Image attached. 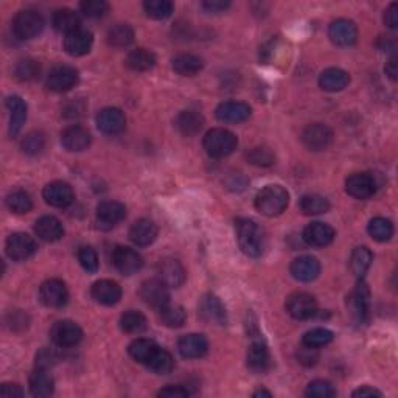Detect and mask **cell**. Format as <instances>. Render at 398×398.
Masks as SVG:
<instances>
[{
  "mask_svg": "<svg viewBox=\"0 0 398 398\" xmlns=\"http://www.w3.org/2000/svg\"><path fill=\"white\" fill-rule=\"evenodd\" d=\"M290 204V193L282 185H266L255 198V207L261 215L279 216L282 215Z\"/></svg>",
  "mask_w": 398,
  "mask_h": 398,
  "instance_id": "obj_2",
  "label": "cell"
},
{
  "mask_svg": "<svg viewBox=\"0 0 398 398\" xmlns=\"http://www.w3.org/2000/svg\"><path fill=\"white\" fill-rule=\"evenodd\" d=\"M253 114L249 104L243 102H226L216 108V119L224 123H243Z\"/></svg>",
  "mask_w": 398,
  "mask_h": 398,
  "instance_id": "obj_25",
  "label": "cell"
},
{
  "mask_svg": "<svg viewBox=\"0 0 398 398\" xmlns=\"http://www.w3.org/2000/svg\"><path fill=\"white\" fill-rule=\"evenodd\" d=\"M290 271L298 282H313L320 272V263L316 257L302 255L291 263Z\"/></svg>",
  "mask_w": 398,
  "mask_h": 398,
  "instance_id": "obj_24",
  "label": "cell"
},
{
  "mask_svg": "<svg viewBox=\"0 0 398 398\" xmlns=\"http://www.w3.org/2000/svg\"><path fill=\"white\" fill-rule=\"evenodd\" d=\"M50 336L60 347H73L83 339V330L72 320H60L51 327Z\"/></svg>",
  "mask_w": 398,
  "mask_h": 398,
  "instance_id": "obj_11",
  "label": "cell"
},
{
  "mask_svg": "<svg viewBox=\"0 0 398 398\" xmlns=\"http://www.w3.org/2000/svg\"><path fill=\"white\" fill-rule=\"evenodd\" d=\"M350 83V75L339 67L324 70L319 77V86L327 92H339Z\"/></svg>",
  "mask_w": 398,
  "mask_h": 398,
  "instance_id": "obj_29",
  "label": "cell"
},
{
  "mask_svg": "<svg viewBox=\"0 0 398 398\" xmlns=\"http://www.w3.org/2000/svg\"><path fill=\"white\" fill-rule=\"evenodd\" d=\"M386 75L392 80V81H395L397 80V58L395 56H392L390 60L388 61V64H386Z\"/></svg>",
  "mask_w": 398,
  "mask_h": 398,
  "instance_id": "obj_62",
  "label": "cell"
},
{
  "mask_svg": "<svg viewBox=\"0 0 398 398\" xmlns=\"http://www.w3.org/2000/svg\"><path fill=\"white\" fill-rule=\"evenodd\" d=\"M43 196L47 204H50V206L58 207V209H64L70 206L75 198L72 187H70L67 183H62V180H55V183L47 184L43 191Z\"/></svg>",
  "mask_w": 398,
  "mask_h": 398,
  "instance_id": "obj_17",
  "label": "cell"
},
{
  "mask_svg": "<svg viewBox=\"0 0 398 398\" xmlns=\"http://www.w3.org/2000/svg\"><path fill=\"white\" fill-rule=\"evenodd\" d=\"M301 210L305 215H322L329 212L330 202L320 195H305L301 199Z\"/></svg>",
  "mask_w": 398,
  "mask_h": 398,
  "instance_id": "obj_46",
  "label": "cell"
},
{
  "mask_svg": "<svg viewBox=\"0 0 398 398\" xmlns=\"http://www.w3.org/2000/svg\"><path fill=\"white\" fill-rule=\"evenodd\" d=\"M333 341V333L327 329H313L307 331L302 338V342L308 349H319Z\"/></svg>",
  "mask_w": 398,
  "mask_h": 398,
  "instance_id": "obj_48",
  "label": "cell"
},
{
  "mask_svg": "<svg viewBox=\"0 0 398 398\" xmlns=\"http://www.w3.org/2000/svg\"><path fill=\"white\" fill-rule=\"evenodd\" d=\"M286 312L292 319L307 320L318 313V303L308 292H294L286 298Z\"/></svg>",
  "mask_w": 398,
  "mask_h": 398,
  "instance_id": "obj_5",
  "label": "cell"
},
{
  "mask_svg": "<svg viewBox=\"0 0 398 398\" xmlns=\"http://www.w3.org/2000/svg\"><path fill=\"white\" fill-rule=\"evenodd\" d=\"M237 239L239 249L248 257H260L265 248V235L261 227L253 220H238L237 221Z\"/></svg>",
  "mask_w": 398,
  "mask_h": 398,
  "instance_id": "obj_1",
  "label": "cell"
},
{
  "mask_svg": "<svg viewBox=\"0 0 398 398\" xmlns=\"http://www.w3.org/2000/svg\"><path fill=\"white\" fill-rule=\"evenodd\" d=\"M80 25H81L80 16L75 13L73 10L62 8V10H58L54 14V27L56 32L69 34L81 28Z\"/></svg>",
  "mask_w": 398,
  "mask_h": 398,
  "instance_id": "obj_37",
  "label": "cell"
},
{
  "mask_svg": "<svg viewBox=\"0 0 398 398\" xmlns=\"http://www.w3.org/2000/svg\"><path fill=\"white\" fill-rule=\"evenodd\" d=\"M367 232H368V235L375 239V242L384 243V242H389L392 235H394V224H392L389 220L378 216V218H373L371 220V222H368Z\"/></svg>",
  "mask_w": 398,
  "mask_h": 398,
  "instance_id": "obj_41",
  "label": "cell"
},
{
  "mask_svg": "<svg viewBox=\"0 0 398 398\" xmlns=\"http://www.w3.org/2000/svg\"><path fill=\"white\" fill-rule=\"evenodd\" d=\"M126 207L117 201H104L97 207V221L104 229H110L125 220Z\"/></svg>",
  "mask_w": 398,
  "mask_h": 398,
  "instance_id": "obj_23",
  "label": "cell"
},
{
  "mask_svg": "<svg viewBox=\"0 0 398 398\" xmlns=\"http://www.w3.org/2000/svg\"><path fill=\"white\" fill-rule=\"evenodd\" d=\"M159 280H162L168 288H179L185 282V269L180 261L174 259H165L157 266Z\"/></svg>",
  "mask_w": 398,
  "mask_h": 398,
  "instance_id": "obj_21",
  "label": "cell"
},
{
  "mask_svg": "<svg viewBox=\"0 0 398 398\" xmlns=\"http://www.w3.org/2000/svg\"><path fill=\"white\" fill-rule=\"evenodd\" d=\"M248 159L250 163H254V165L269 167L274 163V154L269 148H265V146H259V148L250 150V153L248 154Z\"/></svg>",
  "mask_w": 398,
  "mask_h": 398,
  "instance_id": "obj_54",
  "label": "cell"
},
{
  "mask_svg": "<svg viewBox=\"0 0 398 398\" xmlns=\"http://www.w3.org/2000/svg\"><path fill=\"white\" fill-rule=\"evenodd\" d=\"M384 23L389 28H397L398 27V5L397 3H390L389 8L386 10Z\"/></svg>",
  "mask_w": 398,
  "mask_h": 398,
  "instance_id": "obj_59",
  "label": "cell"
},
{
  "mask_svg": "<svg viewBox=\"0 0 398 398\" xmlns=\"http://www.w3.org/2000/svg\"><path fill=\"white\" fill-rule=\"evenodd\" d=\"M30 392L34 397H50L55 390V379L47 368H36L30 375Z\"/></svg>",
  "mask_w": 398,
  "mask_h": 398,
  "instance_id": "obj_32",
  "label": "cell"
},
{
  "mask_svg": "<svg viewBox=\"0 0 398 398\" xmlns=\"http://www.w3.org/2000/svg\"><path fill=\"white\" fill-rule=\"evenodd\" d=\"M202 145L210 157L222 159V157H227L237 150L238 139L235 137V134L224 130V128H215L204 136Z\"/></svg>",
  "mask_w": 398,
  "mask_h": 398,
  "instance_id": "obj_3",
  "label": "cell"
},
{
  "mask_svg": "<svg viewBox=\"0 0 398 398\" xmlns=\"http://www.w3.org/2000/svg\"><path fill=\"white\" fill-rule=\"evenodd\" d=\"M0 394H2V397H7V398H14V397H22L23 390L21 389V386H17V384H3L2 389H0Z\"/></svg>",
  "mask_w": 398,
  "mask_h": 398,
  "instance_id": "obj_60",
  "label": "cell"
},
{
  "mask_svg": "<svg viewBox=\"0 0 398 398\" xmlns=\"http://www.w3.org/2000/svg\"><path fill=\"white\" fill-rule=\"evenodd\" d=\"M159 316L162 324L169 327V329H179V327H183L185 324L187 319L184 308L179 305H172V303H167L165 307L161 308Z\"/></svg>",
  "mask_w": 398,
  "mask_h": 398,
  "instance_id": "obj_43",
  "label": "cell"
},
{
  "mask_svg": "<svg viewBox=\"0 0 398 398\" xmlns=\"http://www.w3.org/2000/svg\"><path fill=\"white\" fill-rule=\"evenodd\" d=\"M120 327L123 331L130 333V335H139L146 329V318L142 313L130 309V312L121 314Z\"/></svg>",
  "mask_w": 398,
  "mask_h": 398,
  "instance_id": "obj_45",
  "label": "cell"
},
{
  "mask_svg": "<svg viewBox=\"0 0 398 398\" xmlns=\"http://www.w3.org/2000/svg\"><path fill=\"white\" fill-rule=\"evenodd\" d=\"M140 297L143 298L146 305L156 308L159 312L169 303V294H168V286L159 279H151L146 280L140 286Z\"/></svg>",
  "mask_w": 398,
  "mask_h": 398,
  "instance_id": "obj_8",
  "label": "cell"
},
{
  "mask_svg": "<svg viewBox=\"0 0 398 398\" xmlns=\"http://www.w3.org/2000/svg\"><path fill=\"white\" fill-rule=\"evenodd\" d=\"M178 350L184 358H189V360L202 358L209 350V342L202 335H195V333H191V335H185L183 338H179Z\"/></svg>",
  "mask_w": 398,
  "mask_h": 398,
  "instance_id": "obj_26",
  "label": "cell"
},
{
  "mask_svg": "<svg viewBox=\"0 0 398 398\" xmlns=\"http://www.w3.org/2000/svg\"><path fill=\"white\" fill-rule=\"evenodd\" d=\"M336 233L331 226L325 224V222H312L303 229V239L305 243L313 246V248H325L333 243Z\"/></svg>",
  "mask_w": 398,
  "mask_h": 398,
  "instance_id": "obj_19",
  "label": "cell"
},
{
  "mask_svg": "<svg viewBox=\"0 0 398 398\" xmlns=\"http://www.w3.org/2000/svg\"><path fill=\"white\" fill-rule=\"evenodd\" d=\"M134 40V30L128 23H117L108 32V44L114 49H125Z\"/></svg>",
  "mask_w": 398,
  "mask_h": 398,
  "instance_id": "obj_38",
  "label": "cell"
},
{
  "mask_svg": "<svg viewBox=\"0 0 398 398\" xmlns=\"http://www.w3.org/2000/svg\"><path fill=\"white\" fill-rule=\"evenodd\" d=\"M8 324L11 327V330H23V329H27V325H28L27 314H23L22 312H13V313L10 314Z\"/></svg>",
  "mask_w": 398,
  "mask_h": 398,
  "instance_id": "obj_58",
  "label": "cell"
},
{
  "mask_svg": "<svg viewBox=\"0 0 398 398\" xmlns=\"http://www.w3.org/2000/svg\"><path fill=\"white\" fill-rule=\"evenodd\" d=\"M345 190L352 198L364 201L375 195L377 184L371 173H353L345 180Z\"/></svg>",
  "mask_w": 398,
  "mask_h": 398,
  "instance_id": "obj_13",
  "label": "cell"
},
{
  "mask_svg": "<svg viewBox=\"0 0 398 398\" xmlns=\"http://www.w3.org/2000/svg\"><path fill=\"white\" fill-rule=\"evenodd\" d=\"M39 301L49 308H61L69 301V291L66 283L60 279H50L40 285Z\"/></svg>",
  "mask_w": 398,
  "mask_h": 398,
  "instance_id": "obj_6",
  "label": "cell"
},
{
  "mask_svg": "<svg viewBox=\"0 0 398 398\" xmlns=\"http://www.w3.org/2000/svg\"><path fill=\"white\" fill-rule=\"evenodd\" d=\"M145 13L151 19L163 21L173 14L174 5L169 0H146L143 3Z\"/></svg>",
  "mask_w": 398,
  "mask_h": 398,
  "instance_id": "obj_44",
  "label": "cell"
},
{
  "mask_svg": "<svg viewBox=\"0 0 398 398\" xmlns=\"http://www.w3.org/2000/svg\"><path fill=\"white\" fill-rule=\"evenodd\" d=\"M146 366H148L153 372H156L157 375H167V373L173 371L174 361L173 356L169 355L167 350L157 347L153 356L148 360V362H146Z\"/></svg>",
  "mask_w": 398,
  "mask_h": 398,
  "instance_id": "obj_42",
  "label": "cell"
},
{
  "mask_svg": "<svg viewBox=\"0 0 398 398\" xmlns=\"http://www.w3.org/2000/svg\"><path fill=\"white\" fill-rule=\"evenodd\" d=\"M45 148V136L39 131L28 132L22 140V151L28 156H38Z\"/></svg>",
  "mask_w": 398,
  "mask_h": 398,
  "instance_id": "obj_50",
  "label": "cell"
},
{
  "mask_svg": "<svg viewBox=\"0 0 398 398\" xmlns=\"http://www.w3.org/2000/svg\"><path fill=\"white\" fill-rule=\"evenodd\" d=\"M329 36L331 43L338 47H350L358 39V28L349 19H338L331 22L329 28Z\"/></svg>",
  "mask_w": 398,
  "mask_h": 398,
  "instance_id": "obj_18",
  "label": "cell"
},
{
  "mask_svg": "<svg viewBox=\"0 0 398 398\" xmlns=\"http://www.w3.org/2000/svg\"><path fill=\"white\" fill-rule=\"evenodd\" d=\"M55 362H56V356L49 349L40 350V352L36 355V367L38 368H47V371H49V368L54 366Z\"/></svg>",
  "mask_w": 398,
  "mask_h": 398,
  "instance_id": "obj_55",
  "label": "cell"
},
{
  "mask_svg": "<svg viewBox=\"0 0 398 398\" xmlns=\"http://www.w3.org/2000/svg\"><path fill=\"white\" fill-rule=\"evenodd\" d=\"M307 397L312 398H330L336 395V390L329 382H324V379H316L312 382L307 388Z\"/></svg>",
  "mask_w": 398,
  "mask_h": 398,
  "instance_id": "obj_51",
  "label": "cell"
},
{
  "mask_svg": "<svg viewBox=\"0 0 398 398\" xmlns=\"http://www.w3.org/2000/svg\"><path fill=\"white\" fill-rule=\"evenodd\" d=\"M44 19L38 11L34 10H23L16 14L13 21V32L16 38L22 40H28L36 38L43 32Z\"/></svg>",
  "mask_w": 398,
  "mask_h": 398,
  "instance_id": "obj_4",
  "label": "cell"
},
{
  "mask_svg": "<svg viewBox=\"0 0 398 398\" xmlns=\"http://www.w3.org/2000/svg\"><path fill=\"white\" fill-rule=\"evenodd\" d=\"M333 140L331 130L324 123H313L308 125L302 132V142L312 151H322L329 148Z\"/></svg>",
  "mask_w": 398,
  "mask_h": 398,
  "instance_id": "obj_12",
  "label": "cell"
},
{
  "mask_svg": "<svg viewBox=\"0 0 398 398\" xmlns=\"http://www.w3.org/2000/svg\"><path fill=\"white\" fill-rule=\"evenodd\" d=\"M254 397H272V394L271 392H268V390H265V389H260V390H257V392H254Z\"/></svg>",
  "mask_w": 398,
  "mask_h": 398,
  "instance_id": "obj_63",
  "label": "cell"
},
{
  "mask_svg": "<svg viewBox=\"0 0 398 398\" xmlns=\"http://www.w3.org/2000/svg\"><path fill=\"white\" fill-rule=\"evenodd\" d=\"M157 238V226L151 220H139L130 229V239L137 246H150Z\"/></svg>",
  "mask_w": 398,
  "mask_h": 398,
  "instance_id": "obj_30",
  "label": "cell"
},
{
  "mask_svg": "<svg viewBox=\"0 0 398 398\" xmlns=\"http://www.w3.org/2000/svg\"><path fill=\"white\" fill-rule=\"evenodd\" d=\"M352 395L356 397V398H366V397H383L382 392L377 390V389H373V388H368V386H362V388L356 389Z\"/></svg>",
  "mask_w": 398,
  "mask_h": 398,
  "instance_id": "obj_61",
  "label": "cell"
},
{
  "mask_svg": "<svg viewBox=\"0 0 398 398\" xmlns=\"http://www.w3.org/2000/svg\"><path fill=\"white\" fill-rule=\"evenodd\" d=\"M78 261L87 272H97L98 271V255L95 250L89 246H83L78 250Z\"/></svg>",
  "mask_w": 398,
  "mask_h": 398,
  "instance_id": "obj_52",
  "label": "cell"
},
{
  "mask_svg": "<svg viewBox=\"0 0 398 398\" xmlns=\"http://www.w3.org/2000/svg\"><path fill=\"white\" fill-rule=\"evenodd\" d=\"M156 55L148 49H136L128 54L126 66L134 72H146L156 66Z\"/></svg>",
  "mask_w": 398,
  "mask_h": 398,
  "instance_id": "obj_34",
  "label": "cell"
},
{
  "mask_svg": "<svg viewBox=\"0 0 398 398\" xmlns=\"http://www.w3.org/2000/svg\"><path fill=\"white\" fill-rule=\"evenodd\" d=\"M157 347H159V345H157L154 341H151V339L140 338V339H136V341L131 342L128 352H130L132 360H136L137 362H142V364H146L148 360L156 352Z\"/></svg>",
  "mask_w": 398,
  "mask_h": 398,
  "instance_id": "obj_40",
  "label": "cell"
},
{
  "mask_svg": "<svg viewBox=\"0 0 398 398\" xmlns=\"http://www.w3.org/2000/svg\"><path fill=\"white\" fill-rule=\"evenodd\" d=\"M39 72H40L39 62L36 60H32V58L21 60L14 67L16 78L21 81H32L34 78H38Z\"/></svg>",
  "mask_w": 398,
  "mask_h": 398,
  "instance_id": "obj_49",
  "label": "cell"
},
{
  "mask_svg": "<svg viewBox=\"0 0 398 398\" xmlns=\"http://www.w3.org/2000/svg\"><path fill=\"white\" fill-rule=\"evenodd\" d=\"M350 308L356 322L364 324L368 318V309H371V291H368L366 282L362 279L358 280L356 288L350 296Z\"/></svg>",
  "mask_w": 398,
  "mask_h": 398,
  "instance_id": "obj_15",
  "label": "cell"
},
{
  "mask_svg": "<svg viewBox=\"0 0 398 398\" xmlns=\"http://www.w3.org/2000/svg\"><path fill=\"white\" fill-rule=\"evenodd\" d=\"M204 117L198 110H183L176 119V128L183 136L193 137L202 130Z\"/></svg>",
  "mask_w": 398,
  "mask_h": 398,
  "instance_id": "obj_33",
  "label": "cell"
},
{
  "mask_svg": "<svg viewBox=\"0 0 398 398\" xmlns=\"http://www.w3.org/2000/svg\"><path fill=\"white\" fill-rule=\"evenodd\" d=\"M80 8L84 13V16L97 19V17H103L108 13L109 5L104 0H86V2L80 5Z\"/></svg>",
  "mask_w": 398,
  "mask_h": 398,
  "instance_id": "obj_53",
  "label": "cell"
},
{
  "mask_svg": "<svg viewBox=\"0 0 398 398\" xmlns=\"http://www.w3.org/2000/svg\"><path fill=\"white\" fill-rule=\"evenodd\" d=\"M7 206L14 213H28L33 209V201L27 191L13 190L7 196Z\"/></svg>",
  "mask_w": 398,
  "mask_h": 398,
  "instance_id": "obj_47",
  "label": "cell"
},
{
  "mask_svg": "<svg viewBox=\"0 0 398 398\" xmlns=\"http://www.w3.org/2000/svg\"><path fill=\"white\" fill-rule=\"evenodd\" d=\"M91 294L95 302L106 307H113L120 302L121 288L119 283L113 282V280H98L92 285Z\"/></svg>",
  "mask_w": 398,
  "mask_h": 398,
  "instance_id": "obj_20",
  "label": "cell"
},
{
  "mask_svg": "<svg viewBox=\"0 0 398 398\" xmlns=\"http://www.w3.org/2000/svg\"><path fill=\"white\" fill-rule=\"evenodd\" d=\"M248 366L254 372L266 371L269 366V350L263 341H254L248 350Z\"/></svg>",
  "mask_w": 398,
  "mask_h": 398,
  "instance_id": "obj_35",
  "label": "cell"
},
{
  "mask_svg": "<svg viewBox=\"0 0 398 398\" xmlns=\"http://www.w3.org/2000/svg\"><path fill=\"white\" fill-rule=\"evenodd\" d=\"M97 126L106 136H115L120 134L126 126V117L123 110L117 108H106L100 110L97 115Z\"/></svg>",
  "mask_w": 398,
  "mask_h": 398,
  "instance_id": "obj_16",
  "label": "cell"
},
{
  "mask_svg": "<svg viewBox=\"0 0 398 398\" xmlns=\"http://www.w3.org/2000/svg\"><path fill=\"white\" fill-rule=\"evenodd\" d=\"M157 395L165 398H187L190 395V392L184 389L183 386H168L165 389H161Z\"/></svg>",
  "mask_w": 398,
  "mask_h": 398,
  "instance_id": "obj_57",
  "label": "cell"
},
{
  "mask_svg": "<svg viewBox=\"0 0 398 398\" xmlns=\"http://www.w3.org/2000/svg\"><path fill=\"white\" fill-rule=\"evenodd\" d=\"M61 142L67 151H84L89 148L92 137L83 126H69L61 134Z\"/></svg>",
  "mask_w": 398,
  "mask_h": 398,
  "instance_id": "obj_27",
  "label": "cell"
},
{
  "mask_svg": "<svg viewBox=\"0 0 398 398\" xmlns=\"http://www.w3.org/2000/svg\"><path fill=\"white\" fill-rule=\"evenodd\" d=\"M34 232H36V235L40 239H44V242L54 243L62 238L64 227L60 220L55 218V216L47 215L36 221V224H34Z\"/></svg>",
  "mask_w": 398,
  "mask_h": 398,
  "instance_id": "obj_28",
  "label": "cell"
},
{
  "mask_svg": "<svg viewBox=\"0 0 398 398\" xmlns=\"http://www.w3.org/2000/svg\"><path fill=\"white\" fill-rule=\"evenodd\" d=\"M7 108L10 110V134L16 136L27 120V104L21 97L13 95L7 100Z\"/></svg>",
  "mask_w": 398,
  "mask_h": 398,
  "instance_id": "obj_31",
  "label": "cell"
},
{
  "mask_svg": "<svg viewBox=\"0 0 398 398\" xmlns=\"http://www.w3.org/2000/svg\"><path fill=\"white\" fill-rule=\"evenodd\" d=\"M113 263L117 271L121 272L123 276H132L142 269L143 259L137 250L128 248V246H117L113 254Z\"/></svg>",
  "mask_w": 398,
  "mask_h": 398,
  "instance_id": "obj_7",
  "label": "cell"
},
{
  "mask_svg": "<svg viewBox=\"0 0 398 398\" xmlns=\"http://www.w3.org/2000/svg\"><path fill=\"white\" fill-rule=\"evenodd\" d=\"M372 260H373L372 253L367 248H364V246H360V248H356L353 250L352 259H350V268H352V272L358 277V280L364 279L366 272L372 265Z\"/></svg>",
  "mask_w": 398,
  "mask_h": 398,
  "instance_id": "obj_39",
  "label": "cell"
},
{
  "mask_svg": "<svg viewBox=\"0 0 398 398\" xmlns=\"http://www.w3.org/2000/svg\"><path fill=\"white\" fill-rule=\"evenodd\" d=\"M93 44V34L84 28H78L73 33L66 34L64 39V50L72 56H83L89 54Z\"/></svg>",
  "mask_w": 398,
  "mask_h": 398,
  "instance_id": "obj_22",
  "label": "cell"
},
{
  "mask_svg": "<svg viewBox=\"0 0 398 398\" xmlns=\"http://www.w3.org/2000/svg\"><path fill=\"white\" fill-rule=\"evenodd\" d=\"M202 10H206L210 14H220L231 7V2H224V0H206L202 2Z\"/></svg>",
  "mask_w": 398,
  "mask_h": 398,
  "instance_id": "obj_56",
  "label": "cell"
},
{
  "mask_svg": "<svg viewBox=\"0 0 398 398\" xmlns=\"http://www.w3.org/2000/svg\"><path fill=\"white\" fill-rule=\"evenodd\" d=\"M199 314L207 322V324L226 325L227 324V312L222 302L215 294H206L199 303Z\"/></svg>",
  "mask_w": 398,
  "mask_h": 398,
  "instance_id": "obj_14",
  "label": "cell"
},
{
  "mask_svg": "<svg viewBox=\"0 0 398 398\" xmlns=\"http://www.w3.org/2000/svg\"><path fill=\"white\" fill-rule=\"evenodd\" d=\"M78 70L72 66H56L47 77V87L54 92H67L78 83Z\"/></svg>",
  "mask_w": 398,
  "mask_h": 398,
  "instance_id": "obj_10",
  "label": "cell"
},
{
  "mask_svg": "<svg viewBox=\"0 0 398 398\" xmlns=\"http://www.w3.org/2000/svg\"><path fill=\"white\" fill-rule=\"evenodd\" d=\"M172 66L174 69V72H178L179 75H184V77H193V75L201 72L204 64L201 58L190 55V54H183V55H178L176 58H173Z\"/></svg>",
  "mask_w": 398,
  "mask_h": 398,
  "instance_id": "obj_36",
  "label": "cell"
},
{
  "mask_svg": "<svg viewBox=\"0 0 398 398\" xmlns=\"http://www.w3.org/2000/svg\"><path fill=\"white\" fill-rule=\"evenodd\" d=\"M38 244L34 242V238L27 235V233L17 232L10 235L7 239V254L11 260L14 261H23L36 253Z\"/></svg>",
  "mask_w": 398,
  "mask_h": 398,
  "instance_id": "obj_9",
  "label": "cell"
}]
</instances>
